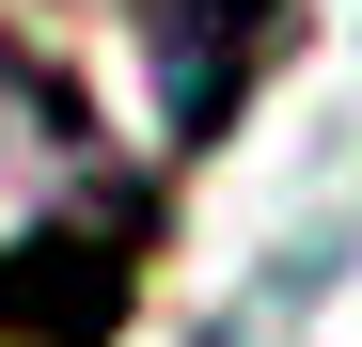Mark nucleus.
I'll return each mask as SVG.
<instances>
[{
    "label": "nucleus",
    "mask_w": 362,
    "mask_h": 347,
    "mask_svg": "<svg viewBox=\"0 0 362 347\" xmlns=\"http://www.w3.org/2000/svg\"><path fill=\"white\" fill-rule=\"evenodd\" d=\"M299 32V0H158V95H173V142H221L252 64Z\"/></svg>",
    "instance_id": "obj_1"
},
{
    "label": "nucleus",
    "mask_w": 362,
    "mask_h": 347,
    "mask_svg": "<svg viewBox=\"0 0 362 347\" xmlns=\"http://www.w3.org/2000/svg\"><path fill=\"white\" fill-rule=\"evenodd\" d=\"M127 284H142L127 221H110V237H16L0 253V347H95L127 316Z\"/></svg>",
    "instance_id": "obj_2"
},
{
    "label": "nucleus",
    "mask_w": 362,
    "mask_h": 347,
    "mask_svg": "<svg viewBox=\"0 0 362 347\" xmlns=\"http://www.w3.org/2000/svg\"><path fill=\"white\" fill-rule=\"evenodd\" d=\"M79 158H95V110L47 79L16 32H0V205H16V190H47V174H79Z\"/></svg>",
    "instance_id": "obj_3"
}]
</instances>
